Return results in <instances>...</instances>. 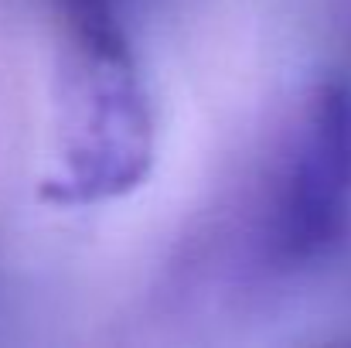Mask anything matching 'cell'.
Here are the masks:
<instances>
[{"label":"cell","mask_w":351,"mask_h":348,"mask_svg":"<svg viewBox=\"0 0 351 348\" xmlns=\"http://www.w3.org/2000/svg\"><path fill=\"white\" fill-rule=\"evenodd\" d=\"M351 235V82L321 76L293 100L239 198L229 249L252 283L324 270Z\"/></svg>","instance_id":"6da1fadb"},{"label":"cell","mask_w":351,"mask_h":348,"mask_svg":"<svg viewBox=\"0 0 351 348\" xmlns=\"http://www.w3.org/2000/svg\"><path fill=\"white\" fill-rule=\"evenodd\" d=\"M51 76V150L41 202L96 209L140 192L157 161V116L126 24H65Z\"/></svg>","instance_id":"7a4b0ae2"},{"label":"cell","mask_w":351,"mask_h":348,"mask_svg":"<svg viewBox=\"0 0 351 348\" xmlns=\"http://www.w3.org/2000/svg\"><path fill=\"white\" fill-rule=\"evenodd\" d=\"M133 0H48L55 27L65 24H126Z\"/></svg>","instance_id":"3957f363"}]
</instances>
